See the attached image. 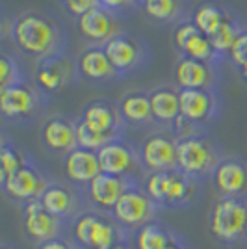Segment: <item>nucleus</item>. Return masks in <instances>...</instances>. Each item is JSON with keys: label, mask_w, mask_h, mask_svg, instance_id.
I'll list each match as a JSON object with an SVG mask.
<instances>
[{"label": "nucleus", "mask_w": 247, "mask_h": 249, "mask_svg": "<svg viewBox=\"0 0 247 249\" xmlns=\"http://www.w3.org/2000/svg\"><path fill=\"white\" fill-rule=\"evenodd\" d=\"M171 173L173 171H156V173H151L145 180L143 190L147 192V196L162 208H164L165 197H167V192H169V184H171Z\"/></svg>", "instance_id": "c756f323"}, {"label": "nucleus", "mask_w": 247, "mask_h": 249, "mask_svg": "<svg viewBox=\"0 0 247 249\" xmlns=\"http://www.w3.org/2000/svg\"><path fill=\"white\" fill-rule=\"evenodd\" d=\"M158 208L160 207L147 196L145 190L132 186L121 196L110 214L121 227L130 232V231H138L147 223L155 221Z\"/></svg>", "instance_id": "39448f33"}, {"label": "nucleus", "mask_w": 247, "mask_h": 249, "mask_svg": "<svg viewBox=\"0 0 247 249\" xmlns=\"http://www.w3.org/2000/svg\"><path fill=\"white\" fill-rule=\"evenodd\" d=\"M71 227L69 223L62 221L60 218L52 216L43 207L41 199L30 201L22 205V229L24 234L34 240L37 246L43 242L65 236V231Z\"/></svg>", "instance_id": "423d86ee"}, {"label": "nucleus", "mask_w": 247, "mask_h": 249, "mask_svg": "<svg viewBox=\"0 0 247 249\" xmlns=\"http://www.w3.org/2000/svg\"><path fill=\"white\" fill-rule=\"evenodd\" d=\"M119 114L124 121L132 124H143L153 119L151 97L143 93H128L119 104Z\"/></svg>", "instance_id": "a878e982"}, {"label": "nucleus", "mask_w": 247, "mask_h": 249, "mask_svg": "<svg viewBox=\"0 0 247 249\" xmlns=\"http://www.w3.org/2000/svg\"><path fill=\"white\" fill-rule=\"evenodd\" d=\"M69 76H71L69 65L62 58H51V60H45L37 67L35 80L43 91H58L60 88L65 86Z\"/></svg>", "instance_id": "b1692460"}, {"label": "nucleus", "mask_w": 247, "mask_h": 249, "mask_svg": "<svg viewBox=\"0 0 247 249\" xmlns=\"http://www.w3.org/2000/svg\"><path fill=\"white\" fill-rule=\"evenodd\" d=\"M151 97V108H153V119L158 123H175V119L180 115V99L178 93L173 89H156L149 95Z\"/></svg>", "instance_id": "393cba45"}, {"label": "nucleus", "mask_w": 247, "mask_h": 249, "mask_svg": "<svg viewBox=\"0 0 247 249\" xmlns=\"http://www.w3.org/2000/svg\"><path fill=\"white\" fill-rule=\"evenodd\" d=\"M78 30L91 41H110L115 37V19L103 6H97L86 15L78 17Z\"/></svg>", "instance_id": "f3484780"}, {"label": "nucleus", "mask_w": 247, "mask_h": 249, "mask_svg": "<svg viewBox=\"0 0 247 249\" xmlns=\"http://www.w3.org/2000/svg\"><path fill=\"white\" fill-rule=\"evenodd\" d=\"M41 203L47 212H51L52 216L60 218L62 221L69 223V225L82 212H86L78 192L74 188L67 186V184H58V182L49 184V188L41 196Z\"/></svg>", "instance_id": "6e6552de"}, {"label": "nucleus", "mask_w": 247, "mask_h": 249, "mask_svg": "<svg viewBox=\"0 0 247 249\" xmlns=\"http://www.w3.org/2000/svg\"><path fill=\"white\" fill-rule=\"evenodd\" d=\"M130 2H132V0H99V4L108 11L123 10V8H126Z\"/></svg>", "instance_id": "58836bf2"}, {"label": "nucleus", "mask_w": 247, "mask_h": 249, "mask_svg": "<svg viewBox=\"0 0 247 249\" xmlns=\"http://www.w3.org/2000/svg\"><path fill=\"white\" fill-rule=\"evenodd\" d=\"M49 184L51 182H47V178L32 164L24 166L15 175H11L4 182H0V186L8 197H11L17 203H22V205L35 201V199H41Z\"/></svg>", "instance_id": "0eeeda50"}, {"label": "nucleus", "mask_w": 247, "mask_h": 249, "mask_svg": "<svg viewBox=\"0 0 247 249\" xmlns=\"http://www.w3.org/2000/svg\"><path fill=\"white\" fill-rule=\"evenodd\" d=\"M132 186H136V182H132L130 177H115L101 173L89 182V186L86 188V194L97 210L110 214L115 203L121 199V196Z\"/></svg>", "instance_id": "1a4fd4ad"}, {"label": "nucleus", "mask_w": 247, "mask_h": 249, "mask_svg": "<svg viewBox=\"0 0 247 249\" xmlns=\"http://www.w3.org/2000/svg\"><path fill=\"white\" fill-rule=\"evenodd\" d=\"M195 34H199V28H197L194 22H182V24H178V28L175 30V36H173L175 45L182 51L186 47V43L190 41Z\"/></svg>", "instance_id": "c9c22d12"}, {"label": "nucleus", "mask_w": 247, "mask_h": 249, "mask_svg": "<svg viewBox=\"0 0 247 249\" xmlns=\"http://www.w3.org/2000/svg\"><path fill=\"white\" fill-rule=\"evenodd\" d=\"M221 160L217 158L216 147L206 138L192 136L178 140L176 145V169L192 178L212 175Z\"/></svg>", "instance_id": "20e7f679"}, {"label": "nucleus", "mask_w": 247, "mask_h": 249, "mask_svg": "<svg viewBox=\"0 0 247 249\" xmlns=\"http://www.w3.org/2000/svg\"><path fill=\"white\" fill-rule=\"evenodd\" d=\"M104 52L110 58L115 71H128L140 62V47L126 36H115L104 43Z\"/></svg>", "instance_id": "a211bd4d"}, {"label": "nucleus", "mask_w": 247, "mask_h": 249, "mask_svg": "<svg viewBox=\"0 0 247 249\" xmlns=\"http://www.w3.org/2000/svg\"><path fill=\"white\" fill-rule=\"evenodd\" d=\"M247 201L234 197H219L208 214V227L212 236L225 244L236 246L246 240Z\"/></svg>", "instance_id": "f03ea898"}, {"label": "nucleus", "mask_w": 247, "mask_h": 249, "mask_svg": "<svg viewBox=\"0 0 247 249\" xmlns=\"http://www.w3.org/2000/svg\"><path fill=\"white\" fill-rule=\"evenodd\" d=\"M35 249H82L76 242H72V238L62 236V238H54L49 242H43Z\"/></svg>", "instance_id": "4c0bfd02"}, {"label": "nucleus", "mask_w": 247, "mask_h": 249, "mask_svg": "<svg viewBox=\"0 0 247 249\" xmlns=\"http://www.w3.org/2000/svg\"><path fill=\"white\" fill-rule=\"evenodd\" d=\"M240 73H242V76H244V78L247 80V65H246V67H242V69H240Z\"/></svg>", "instance_id": "79ce46f5"}, {"label": "nucleus", "mask_w": 247, "mask_h": 249, "mask_svg": "<svg viewBox=\"0 0 247 249\" xmlns=\"http://www.w3.org/2000/svg\"><path fill=\"white\" fill-rule=\"evenodd\" d=\"M145 11L156 21H171L180 11V0H151L145 4Z\"/></svg>", "instance_id": "473e14b6"}, {"label": "nucleus", "mask_w": 247, "mask_h": 249, "mask_svg": "<svg viewBox=\"0 0 247 249\" xmlns=\"http://www.w3.org/2000/svg\"><path fill=\"white\" fill-rule=\"evenodd\" d=\"M230 60L236 63L238 67H246L247 65V32H242L240 37L236 39L234 47L230 49Z\"/></svg>", "instance_id": "f704fd0d"}, {"label": "nucleus", "mask_w": 247, "mask_h": 249, "mask_svg": "<svg viewBox=\"0 0 247 249\" xmlns=\"http://www.w3.org/2000/svg\"><path fill=\"white\" fill-rule=\"evenodd\" d=\"M13 37L19 49L30 56H47L58 43L54 22L37 13H26L13 24Z\"/></svg>", "instance_id": "7ed1b4c3"}, {"label": "nucleus", "mask_w": 247, "mask_h": 249, "mask_svg": "<svg viewBox=\"0 0 247 249\" xmlns=\"http://www.w3.org/2000/svg\"><path fill=\"white\" fill-rule=\"evenodd\" d=\"M212 80L208 65L192 58H182L176 63V82L182 89H206Z\"/></svg>", "instance_id": "4be33fe9"}, {"label": "nucleus", "mask_w": 247, "mask_h": 249, "mask_svg": "<svg viewBox=\"0 0 247 249\" xmlns=\"http://www.w3.org/2000/svg\"><path fill=\"white\" fill-rule=\"evenodd\" d=\"M43 143L54 153H71L76 149V124L63 117H51L47 123L43 124L41 130Z\"/></svg>", "instance_id": "dca6fc26"}, {"label": "nucleus", "mask_w": 247, "mask_h": 249, "mask_svg": "<svg viewBox=\"0 0 247 249\" xmlns=\"http://www.w3.org/2000/svg\"><path fill=\"white\" fill-rule=\"evenodd\" d=\"M28 164H30L28 158L19 147L4 143L2 151H0V182H4L6 178L15 175L19 169H22Z\"/></svg>", "instance_id": "cd10ccee"}, {"label": "nucleus", "mask_w": 247, "mask_h": 249, "mask_svg": "<svg viewBox=\"0 0 247 249\" xmlns=\"http://www.w3.org/2000/svg\"><path fill=\"white\" fill-rule=\"evenodd\" d=\"M182 52L186 54V58H192V60L206 63L214 58V52L216 51H214V45L210 41V37L199 32V34H195L190 41L186 43Z\"/></svg>", "instance_id": "7c9ffc66"}, {"label": "nucleus", "mask_w": 247, "mask_h": 249, "mask_svg": "<svg viewBox=\"0 0 247 249\" xmlns=\"http://www.w3.org/2000/svg\"><path fill=\"white\" fill-rule=\"evenodd\" d=\"M0 249H17V248H13V246H8V244H2V248Z\"/></svg>", "instance_id": "37998d69"}, {"label": "nucleus", "mask_w": 247, "mask_h": 249, "mask_svg": "<svg viewBox=\"0 0 247 249\" xmlns=\"http://www.w3.org/2000/svg\"><path fill=\"white\" fill-rule=\"evenodd\" d=\"M176 238H178L176 232L155 219L136 231L134 246L136 249H169Z\"/></svg>", "instance_id": "aec40b11"}, {"label": "nucleus", "mask_w": 247, "mask_h": 249, "mask_svg": "<svg viewBox=\"0 0 247 249\" xmlns=\"http://www.w3.org/2000/svg\"><path fill=\"white\" fill-rule=\"evenodd\" d=\"M212 182L221 197H234L246 201L247 164L236 158L221 160L212 173Z\"/></svg>", "instance_id": "9b49d317"}, {"label": "nucleus", "mask_w": 247, "mask_h": 249, "mask_svg": "<svg viewBox=\"0 0 247 249\" xmlns=\"http://www.w3.org/2000/svg\"><path fill=\"white\" fill-rule=\"evenodd\" d=\"M176 142L175 138L155 134L147 138L140 151V160L147 171H176Z\"/></svg>", "instance_id": "9d476101"}, {"label": "nucleus", "mask_w": 247, "mask_h": 249, "mask_svg": "<svg viewBox=\"0 0 247 249\" xmlns=\"http://www.w3.org/2000/svg\"><path fill=\"white\" fill-rule=\"evenodd\" d=\"M197 197V180L180 173L178 169L171 173V184L165 197L164 208H182L192 205Z\"/></svg>", "instance_id": "5701e85b"}, {"label": "nucleus", "mask_w": 247, "mask_h": 249, "mask_svg": "<svg viewBox=\"0 0 247 249\" xmlns=\"http://www.w3.org/2000/svg\"><path fill=\"white\" fill-rule=\"evenodd\" d=\"M240 28L236 26V22L230 21L229 17L225 19V22L219 26V30L210 37V41L214 45L216 52H230V49L234 47L236 39L240 37Z\"/></svg>", "instance_id": "2f4dec72"}, {"label": "nucleus", "mask_w": 247, "mask_h": 249, "mask_svg": "<svg viewBox=\"0 0 247 249\" xmlns=\"http://www.w3.org/2000/svg\"><path fill=\"white\" fill-rule=\"evenodd\" d=\"M113 140H117V136L97 132V130L89 128L84 121L76 123V143H78L80 149H88V151L99 153L104 145H108Z\"/></svg>", "instance_id": "c85d7f7f"}, {"label": "nucleus", "mask_w": 247, "mask_h": 249, "mask_svg": "<svg viewBox=\"0 0 247 249\" xmlns=\"http://www.w3.org/2000/svg\"><path fill=\"white\" fill-rule=\"evenodd\" d=\"M82 121L89 128L97 130V132L117 136L119 124H121V114L117 110H113L110 104L95 103V104H89L84 110Z\"/></svg>", "instance_id": "6ab92c4d"}, {"label": "nucleus", "mask_w": 247, "mask_h": 249, "mask_svg": "<svg viewBox=\"0 0 247 249\" xmlns=\"http://www.w3.org/2000/svg\"><path fill=\"white\" fill-rule=\"evenodd\" d=\"M169 249H190V248H188V246L184 244V240L178 236V238H176L175 242L171 244V248H169Z\"/></svg>", "instance_id": "ea45409f"}, {"label": "nucleus", "mask_w": 247, "mask_h": 249, "mask_svg": "<svg viewBox=\"0 0 247 249\" xmlns=\"http://www.w3.org/2000/svg\"><path fill=\"white\" fill-rule=\"evenodd\" d=\"M110 249H130L126 244H119V246H113V248H110Z\"/></svg>", "instance_id": "a19ab883"}, {"label": "nucleus", "mask_w": 247, "mask_h": 249, "mask_svg": "<svg viewBox=\"0 0 247 249\" xmlns=\"http://www.w3.org/2000/svg\"><path fill=\"white\" fill-rule=\"evenodd\" d=\"M65 6L71 15H76V17H82L88 11H91L93 8L101 6L99 0H65Z\"/></svg>", "instance_id": "e433bc0d"}, {"label": "nucleus", "mask_w": 247, "mask_h": 249, "mask_svg": "<svg viewBox=\"0 0 247 249\" xmlns=\"http://www.w3.org/2000/svg\"><path fill=\"white\" fill-rule=\"evenodd\" d=\"M225 13L223 10H219L214 4H201L194 13V24H195L201 34H205L208 37H212L219 26L225 22Z\"/></svg>", "instance_id": "bb28decb"}, {"label": "nucleus", "mask_w": 247, "mask_h": 249, "mask_svg": "<svg viewBox=\"0 0 247 249\" xmlns=\"http://www.w3.org/2000/svg\"><path fill=\"white\" fill-rule=\"evenodd\" d=\"M178 99H180V115H184L188 121L195 124L208 121L216 110L214 95L208 89H180Z\"/></svg>", "instance_id": "2eb2a0df"}, {"label": "nucleus", "mask_w": 247, "mask_h": 249, "mask_svg": "<svg viewBox=\"0 0 247 249\" xmlns=\"http://www.w3.org/2000/svg\"><path fill=\"white\" fill-rule=\"evenodd\" d=\"M63 173L74 186L88 188L93 178H97L103 171H101L99 156L95 151L76 147L63 158Z\"/></svg>", "instance_id": "f8f14e48"}, {"label": "nucleus", "mask_w": 247, "mask_h": 249, "mask_svg": "<svg viewBox=\"0 0 247 249\" xmlns=\"http://www.w3.org/2000/svg\"><path fill=\"white\" fill-rule=\"evenodd\" d=\"M35 108V95L24 84H13L8 88H0V110L4 117L21 119L28 117Z\"/></svg>", "instance_id": "4468645a"}, {"label": "nucleus", "mask_w": 247, "mask_h": 249, "mask_svg": "<svg viewBox=\"0 0 247 249\" xmlns=\"http://www.w3.org/2000/svg\"><path fill=\"white\" fill-rule=\"evenodd\" d=\"M0 76H2V80H0L2 88L19 84V80H17V65H15V62H11L8 56L0 58Z\"/></svg>", "instance_id": "72a5a7b5"}, {"label": "nucleus", "mask_w": 247, "mask_h": 249, "mask_svg": "<svg viewBox=\"0 0 247 249\" xmlns=\"http://www.w3.org/2000/svg\"><path fill=\"white\" fill-rule=\"evenodd\" d=\"M141 2H143V4H147V2H151V0H141Z\"/></svg>", "instance_id": "c03bdc74"}, {"label": "nucleus", "mask_w": 247, "mask_h": 249, "mask_svg": "<svg viewBox=\"0 0 247 249\" xmlns=\"http://www.w3.org/2000/svg\"><path fill=\"white\" fill-rule=\"evenodd\" d=\"M99 164H101V171L108 173V175L115 177H130V171L136 166V155L130 147L113 140L108 145H104L99 153Z\"/></svg>", "instance_id": "ddd939ff"}, {"label": "nucleus", "mask_w": 247, "mask_h": 249, "mask_svg": "<svg viewBox=\"0 0 247 249\" xmlns=\"http://www.w3.org/2000/svg\"><path fill=\"white\" fill-rule=\"evenodd\" d=\"M72 242L82 249H110L119 244H126L128 231L123 229L112 214L101 210H86L71 223Z\"/></svg>", "instance_id": "f257e3e1"}, {"label": "nucleus", "mask_w": 247, "mask_h": 249, "mask_svg": "<svg viewBox=\"0 0 247 249\" xmlns=\"http://www.w3.org/2000/svg\"><path fill=\"white\" fill-rule=\"evenodd\" d=\"M78 71L89 80H106L117 73L104 49H88L78 58Z\"/></svg>", "instance_id": "412c9836"}, {"label": "nucleus", "mask_w": 247, "mask_h": 249, "mask_svg": "<svg viewBox=\"0 0 247 249\" xmlns=\"http://www.w3.org/2000/svg\"><path fill=\"white\" fill-rule=\"evenodd\" d=\"M246 236H247V223H246Z\"/></svg>", "instance_id": "a18cd8bd"}]
</instances>
